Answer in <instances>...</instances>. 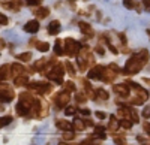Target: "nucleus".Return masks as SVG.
<instances>
[{
  "instance_id": "34",
  "label": "nucleus",
  "mask_w": 150,
  "mask_h": 145,
  "mask_svg": "<svg viewBox=\"0 0 150 145\" xmlns=\"http://www.w3.org/2000/svg\"><path fill=\"white\" fill-rule=\"evenodd\" d=\"M75 114H77V108H75V106L68 105V106L65 108V115H66V117H74Z\"/></svg>"
},
{
  "instance_id": "44",
  "label": "nucleus",
  "mask_w": 150,
  "mask_h": 145,
  "mask_svg": "<svg viewBox=\"0 0 150 145\" xmlns=\"http://www.w3.org/2000/svg\"><path fill=\"white\" fill-rule=\"evenodd\" d=\"M137 139H138L140 145H150V142H149L146 138H143V136H137Z\"/></svg>"
},
{
  "instance_id": "15",
  "label": "nucleus",
  "mask_w": 150,
  "mask_h": 145,
  "mask_svg": "<svg viewBox=\"0 0 150 145\" xmlns=\"http://www.w3.org/2000/svg\"><path fill=\"white\" fill-rule=\"evenodd\" d=\"M56 127L60 129L62 132H66V130H74V124H71L68 120L65 118H57L56 120Z\"/></svg>"
},
{
  "instance_id": "18",
  "label": "nucleus",
  "mask_w": 150,
  "mask_h": 145,
  "mask_svg": "<svg viewBox=\"0 0 150 145\" xmlns=\"http://www.w3.org/2000/svg\"><path fill=\"white\" fill-rule=\"evenodd\" d=\"M11 67H12V75H15V76L26 75V72H27V69L24 67L21 63H12V64H11Z\"/></svg>"
},
{
  "instance_id": "28",
  "label": "nucleus",
  "mask_w": 150,
  "mask_h": 145,
  "mask_svg": "<svg viewBox=\"0 0 150 145\" xmlns=\"http://www.w3.org/2000/svg\"><path fill=\"white\" fill-rule=\"evenodd\" d=\"M47 64H48V60H45V58H39L38 62L33 64V69L32 70H44L45 67H47Z\"/></svg>"
},
{
  "instance_id": "40",
  "label": "nucleus",
  "mask_w": 150,
  "mask_h": 145,
  "mask_svg": "<svg viewBox=\"0 0 150 145\" xmlns=\"http://www.w3.org/2000/svg\"><path fill=\"white\" fill-rule=\"evenodd\" d=\"M143 117H144L146 120L150 118V105H147V106L143 108Z\"/></svg>"
},
{
  "instance_id": "20",
  "label": "nucleus",
  "mask_w": 150,
  "mask_h": 145,
  "mask_svg": "<svg viewBox=\"0 0 150 145\" xmlns=\"http://www.w3.org/2000/svg\"><path fill=\"white\" fill-rule=\"evenodd\" d=\"M30 43H33L35 48H38V51H41V53H47L50 50V43L48 42H39V41H36V39H32Z\"/></svg>"
},
{
  "instance_id": "53",
  "label": "nucleus",
  "mask_w": 150,
  "mask_h": 145,
  "mask_svg": "<svg viewBox=\"0 0 150 145\" xmlns=\"http://www.w3.org/2000/svg\"><path fill=\"white\" fill-rule=\"evenodd\" d=\"M143 82H146V84L150 85V78H143Z\"/></svg>"
},
{
  "instance_id": "19",
  "label": "nucleus",
  "mask_w": 150,
  "mask_h": 145,
  "mask_svg": "<svg viewBox=\"0 0 150 145\" xmlns=\"http://www.w3.org/2000/svg\"><path fill=\"white\" fill-rule=\"evenodd\" d=\"M83 87L86 90V94L89 99H96V91H93V88L90 87V82L89 79H83Z\"/></svg>"
},
{
  "instance_id": "55",
  "label": "nucleus",
  "mask_w": 150,
  "mask_h": 145,
  "mask_svg": "<svg viewBox=\"0 0 150 145\" xmlns=\"http://www.w3.org/2000/svg\"><path fill=\"white\" fill-rule=\"evenodd\" d=\"M60 145H69V144H66V142H62Z\"/></svg>"
},
{
  "instance_id": "41",
  "label": "nucleus",
  "mask_w": 150,
  "mask_h": 145,
  "mask_svg": "<svg viewBox=\"0 0 150 145\" xmlns=\"http://www.w3.org/2000/svg\"><path fill=\"white\" fill-rule=\"evenodd\" d=\"M107 46L110 48V51H111L112 54H117V53H119V50H117V48H116L114 45H112V43L110 42V39H107Z\"/></svg>"
},
{
  "instance_id": "38",
  "label": "nucleus",
  "mask_w": 150,
  "mask_h": 145,
  "mask_svg": "<svg viewBox=\"0 0 150 145\" xmlns=\"http://www.w3.org/2000/svg\"><path fill=\"white\" fill-rule=\"evenodd\" d=\"M12 123V117L11 115H5L3 118H2V123H0V124H2V127H5V126H8V124H11Z\"/></svg>"
},
{
  "instance_id": "4",
  "label": "nucleus",
  "mask_w": 150,
  "mask_h": 145,
  "mask_svg": "<svg viewBox=\"0 0 150 145\" xmlns=\"http://www.w3.org/2000/svg\"><path fill=\"white\" fill-rule=\"evenodd\" d=\"M63 42H65V54L69 57H77L81 50V43L72 38H66Z\"/></svg>"
},
{
  "instance_id": "11",
  "label": "nucleus",
  "mask_w": 150,
  "mask_h": 145,
  "mask_svg": "<svg viewBox=\"0 0 150 145\" xmlns=\"http://www.w3.org/2000/svg\"><path fill=\"white\" fill-rule=\"evenodd\" d=\"M112 90H114V93L117 96H120V97H128V96H129V85H128L126 82L112 85Z\"/></svg>"
},
{
  "instance_id": "42",
  "label": "nucleus",
  "mask_w": 150,
  "mask_h": 145,
  "mask_svg": "<svg viewBox=\"0 0 150 145\" xmlns=\"http://www.w3.org/2000/svg\"><path fill=\"white\" fill-rule=\"evenodd\" d=\"M114 144L116 145H126V141H125V138L123 136H120V138H114Z\"/></svg>"
},
{
  "instance_id": "14",
  "label": "nucleus",
  "mask_w": 150,
  "mask_h": 145,
  "mask_svg": "<svg viewBox=\"0 0 150 145\" xmlns=\"http://www.w3.org/2000/svg\"><path fill=\"white\" fill-rule=\"evenodd\" d=\"M60 29H62V24H60V21L59 20H53L51 22L48 24V27H47V32H48V34H51V36H56L59 32H60Z\"/></svg>"
},
{
  "instance_id": "46",
  "label": "nucleus",
  "mask_w": 150,
  "mask_h": 145,
  "mask_svg": "<svg viewBox=\"0 0 150 145\" xmlns=\"http://www.w3.org/2000/svg\"><path fill=\"white\" fill-rule=\"evenodd\" d=\"M108 67H110V69H112L114 72H117V74H120V67H119L116 63H110V64H108Z\"/></svg>"
},
{
  "instance_id": "24",
  "label": "nucleus",
  "mask_w": 150,
  "mask_h": 145,
  "mask_svg": "<svg viewBox=\"0 0 150 145\" xmlns=\"http://www.w3.org/2000/svg\"><path fill=\"white\" fill-rule=\"evenodd\" d=\"M35 15L38 20H44L50 15V8H39V9H36L35 11Z\"/></svg>"
},
{
  "instance_id": "23",
  "label": "nucleus",
  "mask_w": 150,
  "mask_h": 145,
  "mask_svg": "<svg viewBox=\"0 0 150 145\" xmlns=\"http://www.w3.org/2000/svg\"><path fill=\"white\" fill-rule=\"evenodd\" d=\"M11 74H12V67L9 64H3L2 69H0V78H2V81L8 79L11 76Z\"/></svg>"
},
{
  "instance_id": "8",
  "label": "nucleus",
  "mask_w": 150,
  "mask_h": 145,
  "mask_svg": "<svg viewBox=\"0 0 150 145\" xmlns=\"http://www.w3.org/2000/svg\"><path fill=\"white\" fill-rule=\"evenodd\" d=\"M0 96H2V102H12L15 97V93L14 90H12L8 84H5V81H2V84H0Z\"/></svg>"
},
{
  "instance_id": "39",
  "label": "nucleus",
  "mask_w": 150,
  "mask_h": 145,
  "mask_svg": "<svg viewBox=\"0 0 150 145\" xmlns=\"http://www.w3.org/2000/svg\"><path fill=\"white\" fill-rule=\"evenodd\" d=\"M131 120L134 123H140V117H138V114H137V111L132 108V112H131Z\"/></svg>"
},
{
  "instance_id": "52",
  "label": "nucleus",
  "mask_w": 150,
  "mask_h": 145,
  "mask_svg": "<svg viewBox=\"0 0 150 145\" xmlns=\"http://www.w3.org/2000/svg\"><path fill=\"white\" fill-rule=\"evenodd\" d=\"M95 130H96V132H104V130H105V127H104V126H96V127H95Z\"/></svg>"
},
{
  "instance_id": "7",
  "label": "nucleus",
  "mask_w": 150,
  "mask_h": 145,
  "mask_svg": "<svg viewBox=\"0 0 150 145\" xmlns=\"http://www.w3.org/2000/svg\"><path fill=\"white\" fill-rule=\"evenodd\" d=\"M69 100H71V93L69 91H60L54 96V103L57 106V109H63L69 105Z\"/></svg>"
},
{
  "instance_id": "16",
  "label": "nucleus",
  "mask_w": 150,
  "mask_h": 145,
  "mask_svg": "<svg viewBox=\"0 0 150 145\" xmlns=\"http://www.w3.org/2000/svg\"><path fill=\"white\" fill-rule=\"evenodd\" d=\"M120 126V120H117V115H110V121H108V126H107V130L110 132H117Z\"/></svg>"
},
{
  "instance_id": "54",
  "label": "nucleus",
  "mask_w": 150,
  "mask_h": 145,
  "mask_svg": "<svg viewBox=\"0 0 150 145\" xmlns=\"http://www.w3.org/2000/svg\"><path fill=\"white\" fill-rule=\"evenodd\" d=\"M146 33L149 34V39H150V29H147V30H146Z\"/></svg>"
},
{
  "instance_id": "43",
  "label": "nucleus",
  "mask_w": 150,
  "mask_h": 145,
  "mask_svg": "<svg viewBox=\"0 0 150 145\" xmlns=\"http://www.w3.org/2000/svg\"><path fill=\"white\" fill-rule=\"evenodd\" d=\"M95 51L99 54V55H105V50L101 46V45H98V46H95Z\"/></svg>"
},
{
  "instance_id": "9",
  "label": "nucleus",
  "mask_w": 150,
  "mask_h": 145,
  "mask_svg": "<svg viewBox=\"0 0 150 145\" xmlns=\"http://www.w3.org/2000/svg\"><path fill=\"white\" fill-rule=\"evenodd\" d=\"M105 66H102V64H96L95 67H92L90 69V72H89V75H87V78L89 79H101L102 78V75H104V72H105Z\"/></svg>"
},
{
  "instance_id": "47",
  "label": "nucleus",
  "mask_w": 150,
  "mask_h": 145,
  "mask_svg": "<svg viewBox=\"0 0 150 145\" xmlns=\"http://www.w3.org/2000/svg\"><path fill=\"white\" fill-rule=\"evenodd\" d=\"M141 3L144 5L146 11H147V12H150V0H141Z\"/></svg>"
},
{
  "instance_id": "3",
  "label": "nucleus",
  "mask_w": 150,
  "mask_h": 145,
  "mask_svg": "<svg viewBox=\"0 0 150 145\" xmlns=\"http://www.w3.org/2000/svg\"><path fill=\"white\" fill-rule=\"evenodd\" d=\"M90 54H92L90 46H87V45L81 46V50H80V53L77 55V64H78V69L81 72H84L87 67H89V57H90Z\"/></svg>"
},
{
  "instance_id": "32",
  "label": "nucleus",
  "mask_w": 150,
  "mask_h": 145,
  "mask_svg": "<svg viewBox=\"0 0 150 145\" xmlns=\"http://www.w3.org/2000/svg\"><path fill=\"white\" fill-rule=\"evenodd\" d=\"M132 124H134V121H132V120H129V118H122L120 120V126L123 129H126V130H129L132 127Z\"/></svg>"
},
{
  "instance_id": "45",
  "label": "nucleus",
  "mask_w": 150,
  "mask_h": 145,
  "mask_svg": "<svg viewBox=\"0 0 150 145\" xmlns=\"http://www.w3.org/2000/svg\"><path fill=\"white\" fill-rule=\"evenodd\" d=\"M95 117L99 118V120H105L107 114H105V112H101V111H96V112H95Z\"/></svg>"
},
{
  "instance_id": "31",
  "label": "nucleus",
  "mask_w": 150,
  "mask_h": 145,
  "mask_svg": "<svg viewBox=\"0 0 150 145\" xmlns=\"http://www.w3.org/2000/svg\"><path fill=\"white\" fill-rule=\"evenodd\" d=\"M96 96H98V97L101 99V100H108V97H110V96H108V91L104 90V88H98V90H96Z\"/></svg>"
},
{
  "instance_id": "51",
  "label": "nucleus",
  "mask_w": 150,
  "mask_h": 145,
  "mask_svg": "<svg viewBox=\"0 0 150 145\" xmlns=\"http://www.w3.org/2000/svg\"><path fill=\"white\" fill-rule=\"evenodd\" d=\"M84 123H86L87 127H93V121H90V120H87V118H86V120H84Z\"/></svg>"
},
{
  "instance_id": "10",
  "label": "nucleus",
  "mask_w": 150,
  "mask_h": 145,
  "mask_svg": "<svg viewBox=\"0 0 150 145\" xmlns=\"http://www.w3.org/2000/svg\"><path fill=\"white\" fill-rule=\"evenodd\" d=\"M15 111H17V114L20 115V117H27V115H30V111H32V105H29V103H24V102H18L17 103V106H15Z\"/></svg>"
},
{
  "instance_id": "1",
  "label": "nucleus",
  "mask_w": 150,
  "mask_h": 145,
  "mask_svg": "<svg viewBox=\"0 0 150 145\" xmlns=\"http://www.w3.org/2000/svg\"><path fill=\"white\" fill-rule=\"evenodd\" d=\"M149 60H150V54L147 50H140V51H137L135 54H132V57L126 62V64H125V69H123V74H126V75H135V74H138V72L149 63Z\"/></svg>"
},
{
  "instance_id": "21",
  "label": "nucleus",
  "mask_w": 150,
  "mask_h": 145,
  "mask_svg": "<svg viewBox=\"0 0 150 145\" xmlns=\"http://www.w3.org/2000/svg\"><path fill=\"white\" fill-rule=\"evenodd\" d=\"M29 78L26 75H20V76H15L14 79V85L15 87H27L29 85Z\"/></svg>"
},
{
  "instance_id": "37",
  "label": "nucleus",
  "mask_w": 150,
  "mask_h": 145,
  "mask_svg": "<svg viewBox=\"0 0 150 145\" xmlns=\"http://www.w3.org/2000/svg\"><path fill=\"white\" fill-rule=\"evenodd\" d=\"M65 67H66V70H68V74L71 75V76H75V74H77V72H75V69H74V64L69 62V60H68V62L65 63Z\"/></svg>"
},
{
  "instance_id": "2",
  "label": "nucleus",
  "mask_w": 150,
  "mask_h": 145,
  "mask_svg": "<svg viewBox=\"0 0 150 145\" xmlns=\"http://www.w3.org/2000/svg\"><path fill=\"white\" fill-rule=\"evenodd\" d=\"M126 84L135 90V96L129 99L131 105H143L144 102L149 100V93H147V90H144L143 87H140L138 84L134 82V81H126Z\"/></svg>"
},
{
  "instance_id": "30",
  "label": "nucleus",
  "mask_w": 150,
  "mask_h": 145,
  "mask_svg": "<svg viewBox=\"0 0 150 145\" xmlns=\"http://www.w3.org/2000/svg\"><path fill=\"white\" fill-rule=\"evenodd\" d=\"M32 53H21V54H18L17 55V60H20V62H23V63H29L30 62V60H32Z\"/></svg>"
},
{
  "instance_id": "25",
  "label": "nucleus",
  "mask_w": 150,
  "mask_h": 145,
  "mask_svg": "<svg viewBox=\"0 0 150 145\" xmlns=\"http://www.w3.org/2000/svg\"><path fill=\"white\" fill-rule=\"evenodd\" d=\"M20 100L24 102V103H29V105H32V106H33V103L36 102V99L33 97L30 93H21V94H20Z\"/></svg>"
},
{
  "instance_id": "12",
  "label": "nucleus",
  "mask_w": 150,
  "mask_h": 145,
  "mask_svg": "<svg viewBox=\"0 0 150 145\" xmlns=\"http://www.w3.org/2000/svg\"><path fill=\"white\" fill-rule=\"evenodd\" d=\"M23 30L26 32V33H30V34L36 33L38 30H39V20L36 18V20H30V21H27L26 24H24Z\"/></svg>"
},
{
  "instance_id": "49",
  "label": "nucleus",
  "mask_w": 150,
  "mask_h": 145,
  "mask_svg": "<svg viewBox=\"0 0 150 145\" xmlns=\"http://www.w3.org/2000/svg\"><path fill=\"white\" fill-rule=\"evenodd\" d=\"M119 39L123 45H126V36H125V33H119Z\"/></svg>"
},
{
  "instance_id": "27",
  "label": "nucleus",
  "mask_w": 150,
  "mask_h": 145,
  "mask_svg": "<svg viewBox=\"0 0 150 145\" xmlns=\"http://www.w3.org/2000/svg\"><path fill=\"white\" fill-rule=\"evenodd\" d=\"M48 114H50V105H48V102H45V100L41 99V112H39V118H44V117H47Z\"/></svg>"
},
{
  "instance_id": "26",
  "label": "nucleus",
  "mask_w": 150,
  "mask_h": 145,
  "mask_svg": "<svg viewBox=\"0 0 150 145\" xmlns=\"http://www.w3.org/2000/svg\"><path fill=\"white\" fill-rule=\"evenodd\" d=\"M74 130L75 132H83L87 126H86V123H84V120H81V118H75L74 120Z\"/></svg>"
},
{
  "instance_id": "36",
  "label": "nucleus",
  "mask_w": 150,
  "mask_h": 145,
  "mask_svg": "<svg viewBox=\"0 0 150 145\" xmlns=\"http://www.w3.org/2000/svg\"><path fill=\"white\" fill-rule=\"evenodd\" d=\"M63 139H65V141H74V139H75V130H74V132H72V130L63 132Z\"/></svg>"
},
{
  "instance_id": "48",
  "label": "nucleus",
  "mask_w": 150,
  "mask_h": 145,
  "mask_svg": "<svg viewBox=\"0 0 150 145\" xmlns=\"http://www.w3.org/2000/svg\"><path fill=\"white\" fill-rule=\"evenodd\" d=\"M0 20H2V26H6L8 24V17L5 14H0Z\"/></svg>"
},
{
  "instance_id": "35",
  "label": "nucleus",
  "mask_w": 150,
  "mask_h": 145,
  "mask_svg": "<svg viewBox=\"0 0 150 145\" xmlns=\"http://www.w3.org/2000/svg\"><path fill=\"white\" fill-rule=\"evenodd\" d=\"M89 99L87 97V94L86 93H77V96H75V100H77V103H86V100Z\"/></svg>"
},
{
  "instance_id": "33",
  "label": "nucleus",
  "mask_w": 150,
  "mask_h": 145,
  "mask_svg": "<svg viewBox=\"0 0 150 145\" xmlns=\"http://www.w3.org/2000/svg\"><path fill=\"white\" fill-rule=\"evenodd\" d=\"M62 85H63V90H65V91H69V93L75 91V84H74L72 81H66V82L62 84Z\"/></svg>"
},
{
  "instance_id": "29",
  "label": "nucleus",
  "mask_w": 150,
  "mask_h": 145,
  "mask_svg": "<svg viewBox=\"0 0 150 145\" xmlns=\"http://www.w3.org/2000/svg\"><path fill=\"white\" fill-rule=\"evenodd\" d=\"M62 43H63V41L57 39L56 43H54V54L56 55H63L65 54V46H62Z\"/></svg>"
},
{
  "instance_id": "6",
  "label": "nucleus",
  "mask_w": 150,
  "mask_h": 145,
  "mask_svg": "<svg viewBox=\"0 0 150 145\" xmlns=\"http://www.w3.org/2000/svg\"><path fill=\"white\" fill-rule=\"evenodd\" d=\"M32 91L38 93V94H48V93H51L53 90V85L51 84H47V82H41V81H38V82H32L27 85Z\"/></svg>"
},
{
  "instance_id": "13",
  "label": "nucleus",
  "mask_w": 150,
  "mask_h": 145,
  "mask_svg": "<svg viewBox=\"0 0 150 145\" xmlns=\"http://www.w3.org/2000/svg\"><path fill=\"white\" fill-rule=\"evenodd\" d=\"M116 76H117V72H114L112 69H110V67L107 66V69H105V72H104V75H102V78H101V81H104L105 84H111L112 81L116 79Z\"/></svg>"
},
{
  "instance_id": "22",
  "label": "nucleus",
  "mask_w": 150,
  "mask_h": 145,
  "mask_svg": "<svg viewBox=\"0 0 150 145\" xmlns=\"http://www.w3.org/2000/svg\"><path fill=\"white\" fill-rule=\"evenodd\" d=\"M123 5L126 9H137L138 12H141V6L137 0H123Z\"/></svg>"
},
{
  "instance_id": "5",
  "label": "nucleus",
  "mask_w": 150,
  "mask_h": 145,
  "mask_svg": "<svg viewBox=\"0 0 150 145\" xmlns=\"http://www.w3.org/2000/svg\"><path fill=\"white\" fill-rule=\"evenodd\" d=\"M45 76H47L48 79H51V81L57 82V84H63L65 69H63V66H62V64H56V66H54L51 70H50V72H47Z\"/></svg>"
},
{
  "instance_id": "50",
  "label": "nucleus",
  "mask_w": 150,
  "mask_h": 145,
  "mask_svg": "<svg viewBox=\"0 0 150 145\" xmlns=\"http://www.w3.org/2000/svg\"><path fill=\"white\" fill-rule=\"evenodd\" d=\"M81 114H83V115H90L92 111H90V109H86V108H83V109H81Z\"/></svg>"
},
{
  "instance_id": "17",
  "label": "nucleus",
  "mask_w": 150,
  "mask_h": 145,
  "mask_svg": "<svg viewBox=\"0 0 150 145\" xmlns=\"http://www.w3.org/2000/svg\"><path fill=\"white\" fill-rule=\"evenodd\" d=\"M78 27L81 30V33H84L87 38H93V29L89 22H86V21H80L78 22Z\"/></svg>"
}]
</instances>
